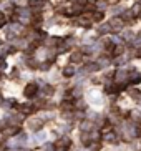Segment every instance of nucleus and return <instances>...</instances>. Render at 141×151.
<instances>
[{
	"mask_svg": "<svg viewBox=\"0 0 141 151\" xmlns=\"http://www.w3.org/2000/svg\"><path fill=\"white\" fill-rule=\"evenodd\" d=\"M53 146H55V151H70V148H71V138L66 136V134H62V136L55 141Z\"/></svg>",
	"mask_w": 141,
	"mask_h": 151,
	"instance_id": "1",
	"label": "nucleus"
},
{
	"mask_svg": "<svg viewBox=\"0 0 141 151\" xmlns=\"http://www.w3.org/2000/svg\"><path fill=\"white\" fill-rule=\"evenodd\" d=\"M108 23H110V27H111V33H121L126 28V23L121 20V17H111L108 20Z\"/></svg>",
	"mask_w": 141,
	"mask_h": 151,
	"instance_id": "2",
	"label": "nucleus"
},
{
	"mask_svg": "<svg viewBox=\"0 0 141 151\" xmlns=\"http://www.w3.org/2000/svg\"><path fill=\"white\" fill-rule=\"evenodd\" d=\"M73 23L80 28H85V30H90V28L93 27V22L90 20V17L86 14H81V15H78V17H75L73 18Z\"/></svg>",
	"mask_w": 141,
	"mask_h": 151,
	"instance_id": "3",
	"label": "nucleus"
},
{
	"mask_svg": "<svg viewBox=\"0 0 141 151\" xmlns=\"http://www.w3.org/2000/svg\"><path fill=\"white\" fill-rule=\"evenodd\" d=\"M37 95H38V85L35 81H30L23 86V96L28 98V100H35Z\"/></svg>",
	"mask_w": 141,
	"mask_h": 151,
	"instance_id": "4",
	"label": "nucleus"
},
{
	"mask_svg": "<svg viewBox=\"0 0 141 151\" xmlns=\"http://www.w3.org/2000/svg\"><path fill=\"white\" fill-rule=\"evenodd\" d=\"M85 60V53L81 52L80 48L76 50H71L70 52V57H68V62L71 63V65H78V63H81Z\"/></svg>",
	"mask_w": 141,
	"mask_h": 151,
	"instance_id": "5",
	"label": "nucleus"
},
{
	"mask_svg": "<svg viewBox=\"0 0 141 151\" xmlns=\"http://www.w3.org/2000/svg\"><path fill=\"white\" fill-rule=\"evenodd\" d=\"M116 83H128V70L126 68H118L115 70V78Z\"/></svg>",
	"mask_w": 141,
	"mask_h": 151,
	"instance_id": "6",
	"label": "nucleus"
},
{
	"mask_svg": "<svg viewBox=\"0 0 141 151\" xmlns=\"http://www.w3.org/2000/svg\"><path fill=\"white\" fill-rule=\"evenodd\" d=\"M2 133H4L5 136H9V138H13V136H17V134L22 133V128H20V124H9Z\"/></svg>",
	"mask_w": 141,
	"mask_h": 151,
	"instance_id": "7",
	"label": "nucleus"
},
{
	"mask_svg": "<svg viewBox=\"0 0 141 151\" xmlns=\"http://www.w3.org/2000/svg\"><path fill=\"white\" fill-rule=\"evenodd\" d=\"M38 93L42 95L43 98H50L55 95V86L53 85H48V83H43L42 85V88L38 90Z\"/></svg>",
	"mask_w": 141,
	"mask_h": 151,
	"instance_id": "8",
	"label": "nucleus"
},
{
	"mask_svg": "<svg viewBox=\"0 0 141 151\" xmlns=\"http://www.w3.org/2000/svg\"><path fill=\"white\" fill-rule=\"evenodd\" d=\"M90 17V20H91L93 23H101L105 22V12H101V10H93L91 14H86Z\"/></svg>",
	"mask_w": 141,
	"mask_h": 151,
	"instance_id": "9",
	"label": "nucleus"
},
{
	"mask_svg": "<svg viewBox=\"0 0 141 151\" xmlns=\"http://www.w3.org/2000/svg\"><path fill=\"white\" fill-rule=\"evenodd\" d=\"M43 124H45V121L42 120V118H32L30 121H28V128H30V131H40V129L43 128Z\"/></svg>",
	"mask_w": 141,
	"mask_h": 151,
	"instance_id": "10",
	"label": "nucleus"
},
{
	"mask_svg": "<svg viewBox=\"0 0 141 151\" xmlns=\"http://www.w3.org/2000/svg\"><path fill=\"white\" fill-rule=\"evenodd\" d=\"M96 33H98V35H101V37H108V35H111V27H110V23H108V22L98 23Z\"/></svg>",
	"mask_w": 141,
	"mask_h": 151,
	"instance_id": "11",
	"label": "nucleus"
},
{
	"mask_svg": "<svg viewBox=\"0 0 141 151\" xmlns=\"http://www.w3.org/2000/svg\"><path fill=\"white\" fill-rule=\"evenodd\" d=\"M76 73H78V68H75V65H71V63H68L66 67L62 68V75L65 78H73Z\"/></svg>",
	"mask_w": 141,
	"mask_h": 151,
	"instance_id": "12",
	"label": "nucleus"
},
{
	"mask_svg": "<svg viewBox=\"0 0 141 151\" xmlns=\"http://www.w3.org/2000/svg\"><path fill=\"white\" fill-rule=\"evenodd\" d=\"M140 81H141V71H138L136 68L128 71V83L129 85H138Z\"/></svg>",
	"mask_w": 141,
	"mask_h": 151,
	"instance_id": "13",
	"label": "nucleus"
},
{
	"mask_svg": "<svg viewBox=\"0 0 141 151\" xmlns=\"http://www.w3.org/2000/svg\"><path fill=\"white\" fill-rule=\"evenodd\" d=\"M103 141H106V143H110V145H115V143H118V139H119V134L116 133V131H106L105 134H103Z\"/></svg>",
	"mask_w": 141,
	"mask_h": 151,
	"instance_id": "14",
	"label": "nucleus"
},
{
	"mask_svg": "<svg viewBox=\"0 0 141 151\" xmlns=\"http://www.w3.org/2000/svg\"><path fill=\"white\" fill-rule=\"evenodd\" d=\"M17 110L20 111V113H23V115H32L35 110V106L33 105H30V103H22V105H17Z\"/></svg>",
	"mask_w": 141,
	"mask_h": 151,
	"instance_id": "15",
	"label": "nucleus"
},
{
	"mask_svg": "<svg viewBox=\"0 0 141 151\" xmlns=\"http://www.w3.org/2000/svg\"><path fill=\"white\" fill-rule=\"evenodd\" d=\"M60 110L62 113H70V111H75V103L71 101V100H63L60 103Z\"/></svg>",
	"mask_w": 141,
	"mask_h": 151,
	"instance_id": "16",
	"label": "nucleus"
},
{
	"mask_svg": "<svg viewBox=\"0 0 141 151\" xmlns=\"http://www.w3.org/2000/svg\"><path fill=\"white\" fill-rule=\"evenodd\" d=\"M93 128H95V123H93L91 120H88V118L80 123V129H81V133H90V131H93Z\"/></svg>",
	"mask_w": 141,
	"mask_h": 151,
	"instance_id": "17",
	"label": "nucleus"
},
{
	"mask_svg": "<svg viewBox=\"0 0 141 151\" xmlns=\"http://www.w3.org/2000/svg\"><path fill=\"white\" fill-rule=\"evenodd\" d=\"M17 100L15 98H7V100H2L0 103V106L4 108V110H12V108H17Z\"/></svg>",
	"mask_w": 141,
	"mask_h": 151,
	"instance_id": "18",
	"label": "nucleus"
},
{
	"mask_svg": "<svg viewBox=\"0 0 141 151\" xmlns=\"http://www.w3.org/2000/svg\"><path fill=\"white\" fill-rule=\"evenodd\" d=\"M110 7H111V2H108V0H95V9L96 10L106 12V10H110Z\"/></svg>",
	"mask_w": 141,
	"mask_h": 151,
	"instance_id": "19",
	"label": "nucleus"
},
{
	"mask_svg": "<svg viewBox=\"0 0 141 151\" xmlns=\"http://www.w3.org/2000/svg\"><path fill=\"white\" fill-rule=\"evenodd\" d=\"M128 95L131 100H135V101H140L141 100V90L136 88V86H129L128 88Z\"/></svg>",
	"mask_w": 141,
	"mask_h": 151,
	"instance_id": "20",
	"label": "nucleus"
},
{
	"mask_svg": "<svg viewBox=\"0 0 141 151\" xmlns=\"http://www.w3.org/2000/svg\"><path fill=\"white\" fill-rule=\"evenodd\" d=\"M123 10H124V7L123 5H119V4H115V5H111L110 7L111 17H119V15L123 14Z\"/></svg>",
	"mask_w": 141,
	"mask_h": 151,
	"instance_id": "21",
	"label": "nucleus"
},
{
	"mask_svg": "<svg viewBox=\"0 0 141 151\" xmlns=\"http://www.w3.org/2000/svg\"><path fill=\"white\" fill-rule=\"evenodd\" d=\"M32 139H33V143H35V145H40V143H43L45 139H47V134H45L43 131H35V134H33V138H32Z\"/></svg>",
	"mask_w": 141,
	"mask_h": 151,
	"instance_id": "22",
	"label": "nucleus"
},
{
	"mask_svg": "<svg viewBox=\"0 0 141 151\" xmlns=\"http://www.w3.org/2000/svg\"><path fill=\"white\" fill-rule=\"evenodd\" d=\"M128 116H129V120H131V121L140 123V121H141V110H131L128 113Z\"/></svg>",
	"mask_w": 141,
	"mask_h": 151,
	"instance_id": "23",
	"label": "nucleus"
},
{
	"mask_svg": "<svg viewBox=\"0 0 141 151\" xmlns=\"http://www.w3.org/2000/svg\"><path fill=\"white\" fill-rule=\"evenodd\" d=\"M7 23H9V17H7L4 10H0V30H4L7 27Z\"/></svg>",
	"mask_w": 141,
	"mask_h": 151,
	"instance_id": "24",
	"label": "nucleus"
},
{
	"mask_svg": "<svg viewBox=\"0 0 141 151\" xmlns=\"http://www.w3.org/2000/svg\"><path fill=\"white\" fill-rule=\"evenodd\" d=\"M7 70V55L4 52H0V71Z\"/></svg>",
	"mask_w": 141,
	"mask_h": 151,
	"instance_id": "25",
	"label": "nucleus"
},
{
	"mask_svg": "<svg viewBox=\"0 0 141 151\" xmlns=\"http://www.w3.org/2000/svg\"><path fill=\"white\" fill-rule=\"evenodd\" d=\"M80 139H81V143H83V146H88L90 143H91V138H90V133H81Z\"/></svg>",
	"mask_w": 141,
	"mask_h": 151,
	"instance_id": "26",
	"label": "nucleus"
},
{
	"mask_svg": "<svg viewBox=\"0 0 141 151\" xmlns=\"http://www.w3.org/2000/svg\"><path fill=\"white\" fill-rule=\"evenodd\" d=\"M7 150V143H5V139H0V151H5Z\"/></svg>",
	"mask_w": 141,
	"mask_h": 151,
	"instance_id": "27",
	"label": "nucleus"
},
{
	"mask_svg": "<svg viewBox=\"0 0 141 151\" xmlns=\"http://www.w3.org/2000/svg\"><path fill=\"white\" fill-rule=\"evenodd\" d=\"M45 151H55V146H53V145H47V146H45Z\"/></svg>",
	"mask_w": 141,
	"mask_h": 151,
	"instance_id": "28",
	"label": "nucleus"
},
{
	"mask_svg": "<svg viewBox=\"0 0 141 151\" xmlns=\"http://www.w3.org/2000/svg\"><path fill=\"white\" fill-rule=\"evenodd\" d=\"M138 136L141 138V124H138Z\"/></svg>",
	"mask_w": 141,
	"mask_h": 151,
	"instance_id": "29",
	"label": "nucleus"
},
{
	"mask_svg": "<svg viewBox=\"0 0 141 151\" xmlns=\"http://www.w3.org/2000/svg\"><path fill=\"white\" fill-rule=\"evenodd\" d=\"M138 20H140V22H141V12H140V15H138Z\"/></svg>",
	"mask_w": 141,
	"mask_h": 151,
	"instance_id": "30",
	"label": "nucleus"
},
{
	"mask_svg": "<svg viewBox=\"0 0 141 151\" xmlns=\"http://www.w3.org/2000/svg\"><path fill=\"white\" fill-rule=\"evenodd\" d=\"M2 100H4V96H2V93H0V103H2Z\"/></svg>",
	"mask_w": 141,
	"mask_h": 151,
	"instance_id": "31",
	"label": "nucleus"
},
{
	"mask_svg": "<svg viewBox=\"0 0 141 151\" xmlns=\"http://www.w3.org/2000/svg\"><path fill=\"white\" fill-rule=\"evenodd\" d=\"M140 101H141V100H140Z\"/></svg>",
	"mask_w": 141,
	"mask_h": 151,
	"instance_id": "32",
	"label": "nucleus"
}]
</instances>
